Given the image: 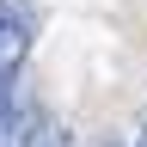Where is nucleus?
<instances>
[{
  "label": "nucleus",
  "mask_w": 147,
  "mask_h": 147,
  "mask_svg": "<svg viewBox=\"0 0 147 147\" xmlns=\"http://www.w3.org/2000/svg\"><path fill=\"white\" fill-rule=\"evenodd\" d=\"M98 147H129V141H117V135H110V141H98Z\"/></svg>",
  "instance_id": "5"
},
{
  "label": "nucleus",
  "mask_w": 147,
  "mask_h": 147,
  "mask_svg": "<svg viewBox=\"0 0 147 147\" xmlns=\"http://www.w3.org/2000/svg\"><path fill=\"white\" fill-rule=\"evenodd\" d=\"M18 147H67V129L55 123L49 104H25L18 110Z\"/></svg>",
  "instance_id": "2"
},
{
  "label": "nucleus",
  "mask_w": 147,
  "mask_h": 147,
  "mask_svg": "<svg viewBox=\"0 0 147 147\" xmlns=\"http://www.w3.org/2000/svg\"><path fill=\"white\" fill-rule=\"evenodd\" d=\"M129 147H147V123H141V135H135V141H129Z\"/></svg>",
  "instance_id": "4"
},
{
  "label": "nucleus",
  "mask_w": 147,
  "mask_h": 147,
  "mask_svg": "<svg viewBox=\"0 0 147 147\" xmlns=\"http://www.w3.org/2000/svg\"><path fill=\"white\" fill-rule=\"evenodd\" d=\"M31 49V0H0V74H12Z\"/></svg>",
  "instance_id": "1"
},
{
  "label": "nucleus",
  "mask_w": 147,
  "mask_h": 147,
  "mask_svg": "<svg viewBox=\"0 0 147 147\" xmlns=\"http://www.w3.org/2000/svg\"><path fill=\"white\" fill-rule=\"evenodd\" d=\"M67 147H80V141H67Z\"/></svg>",
  "instance_id": "6"
},
{
  "label": "nucleus",
  "mask_w": 147,
  "mask_h": 147,
  "mask_svg": "<svg viewBox=\"0 0 147 147\" xmlns=\"http://www.w3.org/2000/svg\"><path fill=\"white\" fill-rule=\"evenodd\" d=\"M0 147H18V98H12V74H0Z\"/></svg>",
  "instance_id": "3"
}]
</instances>
